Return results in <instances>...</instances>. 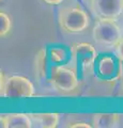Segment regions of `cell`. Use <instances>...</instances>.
Segmentation results:
<instances>
[{
	"instance_id": "1",
	"label": "cell",
	"mask_w": 123,
	"mask_h": 128,
	"mask_svg": "<svg viewBox=\"0 0 123 128\" xmlns=\"http://www.w3.org/2000/svg\"><path fill=\"white\" fill-rule=\"evenodd\" d=\"M59 26L67 33H79L89 27L88 13L80 8H63L58 14Z\"/></svg>"
},
{
	"instance_id": "2",
	"label": "cell",
	"mask_w": 123,
	"mask_h": 128,
	"mask_svg": "<svg viewBox=\"0 0 123 128\" xmlns=\"http://www.w3.org/2000/svg\"><path fill=\"white\" fill-rule=\"evenodd\" d=\"M93 40L103 46L114 47L122 38V32L116 19L98 18L92 30Z\"/></svg>"
},
{
	"instance_id": "3",
	"label": "cell",
	"mask_w": 123,
	"mask_h": 128,
	"mask_svg": "<svg viewBox=\"0 0 123 128\" xmlns=\"http://www.w3.org/2000/svg\"><path fill=\"white\" fill-rule=\"evenodd\" d=\"M97 59L95 47L91 43H75L71 47V60L78 70L90 73Z\"/></svg>"
},
{
	"instance_id": "4",
	"label": "cell",
	"mask_w": 123,
	"mask_h": 128,
	"mask_svg": "<svg viewBox=\"0 0 123 128\" xmlns=\"http://www.w3.org/2000/svg\"><path fill=\"white\" fill-rule=\"evenodd\" d=\"M0 94L5 98H29L33 97L35 92L30 79L24 76L13 75L6 78Z\"/></svg>"
},
{
	"instance_id": "5",
	"label": "cell",
	"mask_w": 123,
	"mask_h": 128,
	"mask_svg": "<svg viewBox=\"0 0 123 128\" xmlns=\"http://www.w3.org/2000/svg\"><path fill=\"white\" fill-rule=\"evenodd\" d=\"M50 82L56 90L60 92H72L78 86L76 72L62 65H54L50 72Z\"/></svg>"
},
{
	"instance_id": "6",
	"label": "cell",
	"mask_w": 123,
	"mask_h": 128,
	"mask_svg": "<svg viewBox=\"0 0 123 128\" xmlns=\"http://www.w3.org/2000/svg\"><path fill=\"white\" fill-rule=\"evenodd\" d=\"M90 9L97 18L117 19L123 13V0H90Z\"/></svg>"
},
{
	"instance_id": "7",
	"label": "cell",
	"mask_w": 123,
	"mask_h": 128,
	"mask_svg": "<svg viewBox=\"0 0 123 128\" xmlns=\"http://www.w3.org/2000/svg\"><path fill=\"white\" fill-rule=\"evenodd\" d=\"M97 75L104 80H114L122 75V60L118 56L106 54L96 63Z\"/></svg>"
},
{
	"instance_id": "8",
	"label": "cell",
	"mask_w": 123,
	"mask_h": 128,
	"mask_svg": "<svg viewBox=\"0 0 123 128\" xmlns=\"http://www.w3.org/2000/svg\"><path fill=\"white\" fill-rule=\"evenodd\" d=\"M0 123L3 128H31L33 126L30 114L9 113L0 116Z\"/></svg>"
},
{
	"instance_id": "9",
	"label": "cell",
	"mask_w": 123,
	"mask_h": 128,
	"mask_svg": "<svg viewBox=\"0 0 123 128\" xmlns=\"http://www.w3.org/2000/svg\"><path fill=\"white\" fill-rule=\"evenodd\" d=\"M120 115L118 113H96L93 115L92 124L95 128H116L119 126Z\"/></svg>"
},
{
	"instance_id": "10",
	"label": "cell",
	"mask_w": 123,
	"mask_h": 128,
	"mask_svg": "<svg viewBox=\"0 0 123 128\" xmlns=\"http://www.w3.org/2000/svg\"><path fill=\"white\" fill-rule=\"evenodd\" d=\"M33 125L40 128H56L59 124L58 113H31Z\"/></svg>"
},
{
	"instance_id": "11",
	"label": "cell",
	"mask_w": 123,
	"mask_h": 128,
	"mask_svg": "<svg viewBox=\"0 0 123 128\" xmlns=\"http://www.w3.org/2000/svg\"><path fill=\"white\" fill-rule=\"evenodd\" d=\"M46 50L41 49L35 57V70L38 72L40 77L45 76L46 73Z\"/></svg>"
},
{
	"instance_id": "12",
	"label": "cell",
	"mask_w": 123,
	"mask_h": 128,
	"mask_svg": "<svg viewBox=\"0 0 123 128\" xmlns=\"http://www.w3.org/2000/svg\"><path fill=\"white\" fill-rule=\"evenodd\" d=\"M12 29V22L6 12H0V36L5 38Z\"/></svg>"
},
{
	"instance_id": "13",
	"label": "cell",
	"mask_w": 123,
	"mask_h": 128,
	"mask_svg": "<svg viewBox=\"0 0 123 128\" xmlns=\"http://www.w3.org/2000/svg\"><path fill=\"white\" fill-rule=\"evenodd\" d=\"M51 60L56 63V64H59L63 61V58H64V50L61 49V48H54L51 49Z\"/></svg>"
},
{
	"instance_id": "14",
	"label": "cell",
	"mask_w": 123,
	"mask_h": 128,
	"mask_svg": "<svg viewBox=\"0 0 123 128\" xmlns=\"http://www.w3.org/2000/svg\"><path fill=\"white\" fill-rule=\"evenodd\" d=\"M65 127H70V128H80V127H84V128H91L92 125L86 123V122H74V123H70L69 125H65Z\"/></svg>"
},
{
	"instance_id": "15",
	"label": "cell",
	"mask_w": 123,
	"mask_h": 128,
	"mask_svg": "<svg viewBox=\"0 0 123 128\" xmlns=\"http://www.w3.org/2000/svg\"><path fill=\"white\" fill-rule=\"evenodd\" d=\"M114 47H116V54L123 61V38H121Z\"/></svg>"
},
{
	"instance_id": "16",
	"label": "cell",
	"mask_w": 123,
	"mask_h": 128,
	"mask_svg": "<svg viewBox=\"0 0 123 128\" xmlns=\"http://www.w3.org/2000/svg\"><path fill=\"white\" fill-rule=\"evenodd\" d=\"M45 3L47 4H50V6H57V4H60L62 3L63 0H43Z\"/></svg>"
}]
</instances>
